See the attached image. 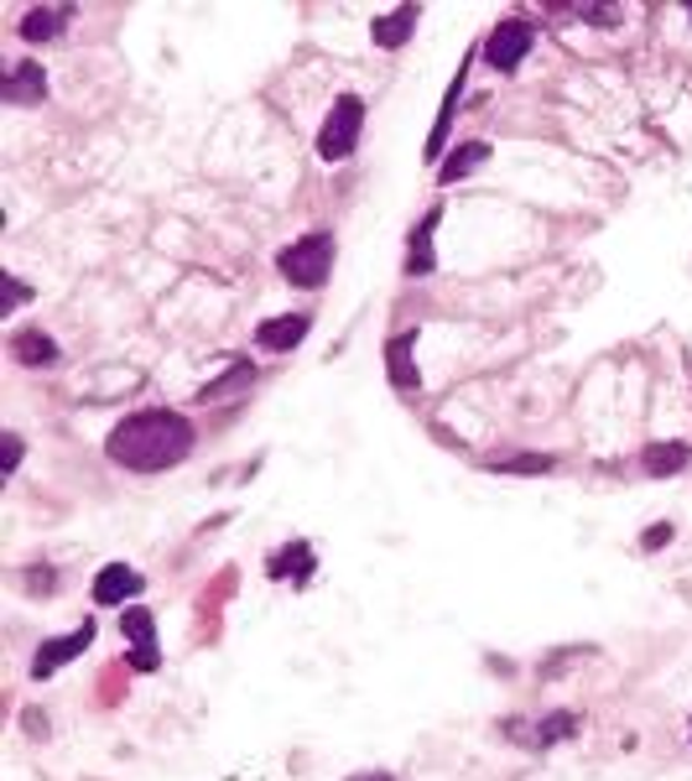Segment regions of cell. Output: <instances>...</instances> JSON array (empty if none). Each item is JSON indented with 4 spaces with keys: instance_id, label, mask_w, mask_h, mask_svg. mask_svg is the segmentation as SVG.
I'll return each mask as SVG.
<instances>
[{
    "instance_id": "obj_1",
    "label": "cell",
    "mask_w": 692,
    "mask_h": 781,
    "mask_svg": "<svg viewBox=\"0 0 692 781\" xmlns=\"http://www.w3.org/2000/svg\"><path fill=\"white\" fill-rule=\"evenodd\" d=\"M198 443V432L183 412H168V406H151V412H131L125 423L110 432L104 453L125 464V469H141V474H157V469H172L183 464Z\"/></svg>"
},
{
    "instance_id": "obj_2",
    "label": "cell",
    "mask_w": 692,
    "mask_h": 781,
    "mask_svg": "<svg viewBox=\"0 0 692 781\" xmlns=\"http://www.w3.org/2000/svg\"><path fill=\"white\" fill-rule=\"evenodd\" d=\"M276 266H282V277H287L292 286H323L329 282V266H334V235H302L297 245H287L282 256H276Z\"/></svg>"
},
{
    "instance_id": "obj_3",
    "label": "cell",
    "mask_w": 692,
    "mask_h": 781,
    "mask_svg": "<svg viewBox=\"0 0 692 781\" xmlns=\"http://www.w3.org/2000/svg\"><path fill=\"white\" fill-rule=\"evenodd\" d=\"M359 131H364V99L359 95H338L323 131H318V157L323 162H344L359 146Z\"/></svg>"
},
{
    "instance_id": "obj_4",
    "label": "cell",
    "mask_w": 692,
    "mask_h": 781,
    "mask_svg": "<svg viewBox=\"0 0 692 781\" xmlns=\"http://www.w3.org/2000/svg\"><path fill=\"white\" fill-rule=\"evenodd\" d=\"M531 48H536V32H531V22H501L490 37H484V58H490V69H501V73L521 69Z\"/></svg>"
},
{
    "instance_id": "obj_5",
    "label": "cell",
    "mask_w": 692,
    "mask_h": 781,
    "mask_svg": "<svg viewBox=\"0 0 692 781\" xmlns=\"http://www.w3.org/2000/svg\"><path fill=\"white\" fill-rule=\"evenodd\" d=\"M95 640V620H84L78 631H69V636L58 640H42L37 646V657H32V678H52L63 662H73V657H84V646Z\"/></svg>"
},
{
    "instance_id": "obj_6",
    "label": "cell",
    "mask_w": 692,
    "mask_h": 781,
    "mask_svg": "<svg viewBox=\"0 0 692 781\" xmlns=\"http://www.w3.org/2000/svg\"><path fill=\"white\" fill-rule=\"evenodd\" d=\"M120 625H125V636H131V667H136V672H151V667H157V620H151V610L131 605Z\"/></svg>"
},
{
    "instance_id": "obj_7",
    "label": "cell",
    "mask_w": 692,
    "mask_h": 781,
    "mask_svg": "<svg viewBox=\"0 0 692 781\" xmlns=\"http://www.w3.org/2000/svg\"><path fill=\"white\" fill-rule=\"evenodd\" d=\"M573 730H578L573 713H552V719H542V724H526V719H510V724H505V734L526 740L531 751H542V745H552V740H568Z\"/></svg>"
},
{
    "instance_id": "obj_8",
    "label": "cell",
    "mask_w": 692,
    "mask_h": 781,
    "mask_svg": "<svg viewBox=\"0 0 692 781\" xmlns=\"http://www.w3.org/2000/svg\"><path fill=\"white\" fill-rule=\"evenodd\" d=\"M141 589H146V578L136 569H125V563H110V569H99V578H95L99 605H125L131 594H141Z\"/></svg>"
},
{
    "instance_id": "obj_9",
    "label": "cell",
    "mask_w": 692,
    "mask_h": 781,
    "mask_svg": "<svg viewBox=\"0 0 692 781\" xmlns=\"http://www.w3.org/2000/svg\"><path fill=\"white\" fill-rule=\"evenodd\" d=\"M417 5H396V11H385V16H375V26H370V37H375V48H385V52H396L417 32Z\"/></svg>"
},
{
    "instance_id": "obj_10",
    "label": "cell",
    "mask_w": 692,
    "mask_h": 781,
    "mask_svg": "<svg viewBox=\"0 0 692 781\" xmlns=\"http://www.w3.org/2000/svg\"><path fill=\"white\" fill-rule=\"evenodd\" d=\"M308 329H312L308 313H287V318H265L256 339H261V350H292V344L308 339Z\"/></svg>"
},
{
    "instance_id": "obj_11",
    "label": "cell",
    "mask_w": 692,
    "mask_h": 781,
    "mask_svg": "<svg viewBox=\"0 0 692 781\" xmlns=\"http://www.w3.org/2000/svg\"><path fill=\"white\" fill-rule=\"evenodd\" d=\"M464 73H469V63H458L454 84H448V95L437 105V125H432V136H428V162L443 157V142H448V131H454V110H458V99H464Z\"/></svg>"
},
{
    "instance_id": "obj_12",
    "label": "cell",
    "mask_w": 692,
    "mask_h": 781,
    "mask_svg": "<svg viewBox=\"0 0 692 781\" xmlns=\"http://www.w3.org/2000/svg\"><path fill=\"white\" fill-rule=\"evenodd\" d=\"M69 16H73V5H32L22 16V37L26 42H52Z\"/></svg>"
},
{
    "instance_id": "obj_13",
    "label": "cell",
    "mask_w": 692,
    "mask_h": 781,
    "mask_svg": "<svg viewBox=\"0 0 692 781\" xmlns=\"http://www.w3.org/2000/svg\"><path fill=\"white\" fill-rule=\"evenodd\" d=\"M437 219H443V209H432L417 230H411V251H406V277H428L432 266H437V256H432V230H437Z\"/></svg>"
},
{
    "instance_id": "obj_14",
    "label": "cell",
    "mask_w": 692,
    "mask_h": 781,
    "mask_svg": "<svg viewBox=\"0 0 692 781\" xmlns=\"http://www.w3.org/2000/svg\"><path fill=\"white\" fill-rule=\"evenodd\" d=\"M0 95L11 99V105H37V99L48 95V73L37 69V63H22V69L5 78V89Z\"/></svg>"
},
{
    "instance_id": "obj_15",
    "label": "cell",
    "mask_w": 692,
    "mask_h": 781,
    "mask_svg": "<svg viewBox=\"0 0 692 781\" xmlns=\"http://www.w3.org/2000/svg\"><path fill=\"white\" fill-rule=\"evenodd\" d=\"M411 350H417V329L396 333V339L385 344V359H391V380H396V391H411V386H417V370H411Z\"/></svg>"
},
{
    "instance_id": "obj_16",
    "label": "cell",
    "mask_w": 692,
    "mask_h": 781,
    "mask_svg": "<svg viewBox=\"0 0 692 781\" xmlns=\"http://www.w3.org/2000/svg\"><path fill=\"white\" fill-rule=\"evenodd\" d=\"M11 355L22 359V365H48V359H58V344L42 329H26L11 339Z\"/></svg>"
},
{
    "instance_id": "obj_17",
    "label": "cell",
    "mask_w": 692,
    "mask_h": 781,
    "mask_svg": "<svg viewBox=\"0 0 692 781\" xmlns=\"http://www.w3.org/2000/svg\"><path fill=\"white\" fill-rule=\"evenodd\" d=\"M484 157H490V146H484V142L458 146L454 157H448V162L437 167V183H458V178H469V172H474V167L484 162Z\"/></svg>"
},
{
    "instance_id": "obj_18",
    "label": "cell",
    "mask_w": 692,
    "mask_h": 781,
    "mask_svg": "<svg viewBox=\"0 0 692 781\" xmlns=\"http://www.w3.org/2000/svg\"><path fill=\"white\" fill-rule=\"evenodd\" d=\"M692 449L688 443H656V449H645V474H677L688 469Z\"/></svg>"
},
{
    "instance_id": "obj_19",
    "label": "cell",
    "mask_w": 692,
    "mask_h": 781,
    "mask_svg": "<svg viewBox=\"0 0 692 781\" xmlns=\"http://www.w3.org/2000/svg\"><path fill=\"white\" fill-rule=\"evenodd\" d=\"M250 380H256V365H230V376H224V380H209L198 396H203V402H214V396H230V391L250 386Z\"/></svg>"
},
{
    "instance_id": "obj_20",
    "label": "cell",
    "mask_w": 692,
    "mask_h": 781,
    "mask_svg": "<svg viewBox=\"0 0 692 781\" xmlns=\"http://www.w3.org/2000/svg\"><path fill=\"white\" fill-rule=\"evenodd\" d=\"M490 469H505V474H547L552 459H547V453H521V459H495Z\"/></svg>"
},
{
    "instance_id": "obj_21",
    "label": "cell",
    "mask_w": 692,
    "mask_h": 781,
    "mask_svg": "<svg viewBox=\"0 0 692 781\" xmlns=\"http://www.w3.org/2000/svg\"><path fill=\"white\" fill-rule=\"evenodd\" d=\"M0 464H5V474H16V464H22V438L16 432H5V443H0Z\"/></svg>"
},
{
    "instance_id": "obj_22",
    "label": "cell",
    "mask_w": 692,
    "mask_h": 781,
    "mask_svg": "<svg viewBox=\"0 0 692 781\" xmlns=\"http://www.w3.org/2000/svg\"><path fill=\"white\" fill-rule=\"evenodd\" d=\"M5 286H11V303H5V313H16V308L26 303V282H22V277H11Z\"/></svg>"
},
{
    "instance_id": "obj_23",
    "label": "cell",
    "mask_w": 692,
    "mask_h": 781,
    "mask_svg": "<svg viewBox=\"0 0 692 781\" xmlns=\"http://www.w3.org/2000/svg\"><path fill=\"white\" fill-rule=\"evenodd\" d=\"M667 542H671V526H651V532H645V547H651V552L667 547Z\"/></svg>"
},
{
    "instance_id": "obj_24",
    "label": "cell",
    "mask_w": 692,
    "mask_h": 781,
    "mask_svg": "<svg viewBox=\"0 0 692 781\" xmlns=\"http://www.w3.org/2000/svg\"><path fill=\"white\" fill-rule=\"evenodd\" d=\"M349 781H396V777H391V771H355Z\"/></svg>"
}]
</instances>
